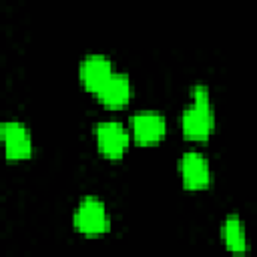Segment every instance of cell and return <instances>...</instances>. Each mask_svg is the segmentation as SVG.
I'll list each match as a JSON object with an SVG mask.
<instances>
[{
    "instance_id": "cell-7",
    "label": "cell",
    "mask_w": 257,
    "mask_h": 257,
    "mask_svg": "<svg viewBox=\"0 0 257 257\" xmlns=\"http://www.w3.org/2000/svg\"><path fill=\"white\" fill-rule=\"evenodd\" d=\"M112 72H114V64H112V60H110L106 54H102V52H90V54H86V56L80 60V64H78L80 82H82L88 90H92V92H96V90L102 86V82H104Z\"/></svg>"
},
{
    "instance_id": "cell-3",
    "label": "cell",
    "mask_w": 257,
    "mask_h": 257,
    "mask_svg": "<svg viewBox=\"0 0 257 257\" xmlns=\"http://www.w3.org/2000/svg\"><path fill=\"white\" fill-rule=\"evenodd\" d=\"M94 137L98 151L108 159H118L128 147V133L120 120H100L94 124Z\"/></svg>"
},
{
    "instance_id": "cell-4",
    "label": "cell",
    "mask_w": 257,
    "mask_h": 257,
    "mask_svg": "<svg viewBox=\"0 0 257 257\" xmlns=\"http://www.w3.org/2000/svg\"><path fill=\"white\" fill-rule=\"evenodd\" d=\"M0 141L4 153L12 161L28 159L32 155V137L24 122L20 120H2L0 122Z\"/></svg>"
},
{
    "instance_id": "cell-6",
    "label": "cell",
    "mask_w": 257,
    "mask_h": 257,
    "mask_svg": "<svg viewBox=\"0 0 257 257\" xmlns=\"http://www.w3.org/2000/svg\"><path fill=\"white\" fill-rule=\"evenodd\" d=\"M131 133L143 145L155 143L165 137L167 118L159 110H139L131 116Z\"/></svg>"
},
{
    "instance_id": "cell-1",
    "label": "cell",
    "mask_w": 257,
    "mask_h": 257,
    "mask_svg": "<svg viewBox=\"0 0 257 257\" xmlns=\"http://www.w3.org/2000/svg\"><path fill=\"white\" fill-rule=\"evenodd\" d=\"M181 128L185 137L203 141L215 128V110L211 104L209 88L205 84H195L191 88V104L181 114Z\"/></svg>"
},
{
    "instance_id": "cell-5",
    "label": "cell",
    "mask_w": 257,
    "mask_h": 257,
    "mask_svg": "<svg viewBox=\"0 0 257 257\" xmlns=\"http://www.w3.org/2000/svg\"><path fill=\"white\" fill-rule=\"evenodd\" d=\"M179 171H181L183 185L187 189L197 191V189H205L211 183V167L207 157L201 151H195V149L185 151L179 163Z\"/></svg>"
},
{
    "instance_id": "cell-9",
    "label": "cell",
    "mask_w": 257,
    "mask_h": 257,
    "mask_svg": "<svg viewBox=\"0 0 257 257\" xmlns=\"http://www.w3.org/2000/svg\"><path fill=\"white\" fill-rule=\"evenodd\" d=\"M221 237L225 247L233 255H245L247 253V235H245V223L239 215L231 213L221 223Z\"/></svg>"
},
{
    "instance_id": "cell-2",
    "label": "cell",
    "mask_w": 257,
    "mask_h": 257,
    "mask_svg": "<svg viewBox=\"0 0 257 257\" xmlns=\"http://www.w3.org/2000/svg\"><path fill=\"white\" fill-rule=\"evenodd\" d=\"M72 223L80 233L100 235V233L108 231L110 217H108V211H106V205L102 203V199H98L94 195H86L76 205V209L72 213Z\"/></svg>"
},
{
    "instance_id": "cell-8",
    "label": "cell",
    "mask_w": 257,
    "mask_h": 257,
    "mask_svg": "<svg viewBox=\"0 0 257 257\" xmlns=\"http://www.w3.org/2000/svg\"><path fill=\"white\" fill-rule=\"evenodd\" d=\"M96 96L106 106H112V108L114 106H122L133 96V80H131V76L126 72L114 70L102 82V86L96 90Z\"/></svg>"
}]
</instances>
